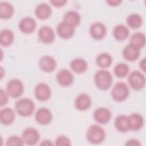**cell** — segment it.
<instances>
[{
	"instance_id": "1",
	"label": "cell",
	"mask_w": 146,
	"mask_h": 146,
	"mask_svg": "<svg viewBox=\"0 0 146 146\" xmlns=\"http://www.w3.org/2000/svg\"><path fill=\"white\" fill-rule=\"evenodd\" d=\"M113 78L112 74L108 70H98L94 75V82L96 86L101 90H107L112 85Z\"/></svg>"
},
{
	"instance_id": "2",
	"label": "cell",
	"mask_w": 146,
	"mask_h": 146,
	"mask_svg": "<svg viewBox=\"0 0 146 146\" xmlns=\"http://www.w3.org/2000/svg\"><path fill=\"white\" fill-rule=\"evenodd\" d=\"M15 109L20 116L28 117L33 113L35 110V103L29 98H22L15 102Z\"/></svg>"
},
{
	"instance_id": "3",
	"label": "cell",
	"mask_w": 146,
	"mask_h": 146,
	"mask_svg": "<svg viewBox=\"0 0 146 146\" xmlns=\"http://www.w3.org/2000/svg\"><path fill=\"white\" fill-rule=\"evenodd\" d=\"M86 138L92 144H100L106 138V132L103 128L96 124L90 126L87 131Z\"/></svg>"
},
{
	"instance_id": "4",
	"label": "cell",
	"mask_w": 146,
	"mask_h": 146,
	"mask_svg": "<svg viewBox=\"0 0 146 146\" xmlns=\"http://www.w3.org/2000/svg\"><path fill=\"white\" fill-rule=\"evenodd\" d=\"M129 88L124 82H120L115 84L111 91V96L117 102L125 100L129 95Z\"/></svg>"
},
{
	"instance_id": "5",
	"label": "cell",
	"mask_w": 146,
	"mask_h": 146,
	"mask_svg": "<svg viewBox=\"0 0 146 146\" xmlns=\"http://www.w3.org/2000/svg\"><path fill=\"white\" fill-rule=\"evenodd\" d=\"M6 92L9 96L17 98L23 92V84L18 79L14 78L9 80L6 85Z\"/></svg>"
},
{
	"instance_id": "6",
	"label": "cell",
	"mask_w": 146,
	"mask_h": 146,
	"mask_svg": "<svg viewBox=\"0 0 146 146\" xmlns=\"http://www.w3.org/2000/svg\"><path fill=\"white\" fill-rule=\"evenodd\" d=\"M128 81L129 84L133 90H140L145 86V78L140 71H133L129 74Z\"/></svg>"
},
{
	"instance_id": "7",
	"label": "cell",
	"mask_w": 146,
	"mask_h": 146,
	"mask_svg": "<svg viewBox=\"0 0 146 146\" xmlns=\"http://www.w3.org/2000/svg\"><path fill=\"white\" fill-rule=\"evenodd\" d=\"M22 138L25 144L29 145H33L39 142L40 134L35 128L29 127L25 129L22 132Z\"/></svg>"
},
{
	"instance_id": "8",
	"label": "cell",
	"mask_w": 146,
	"mask_h": 146,
	"mask_svg": "<svg viewBox=\"0 0 146 146\" xmlns=\"http://www.w3.org/2000/svg\"><path fill=\"white\" fill-rule=\"evenodd\" d=\"M34 94L38 100L43 102L48 100L50 98L51 90L47 84L41 82L35 86Z\"/></svg>"
},
{
	"instance_id": "9",
	"label": "cell",
	"mask_w": 146,
	"mask_h": 146,
	"mask_svg": "<svg viewBox=\"0 0 146 146\" xmlns=\"http://www.w3.org/2000/svg\"><path fill=\"white\" fill-rule=\"evenodd\" d=\"M107 32L106 26L102 22H94L90 27V34L91 37L95 40L103 39Z\"/></svg>"
},
{
	"instance_id": "10",
	"label": "cell",
	"mask_w": 146,
	"mask_h": 146,
	"mask_svg": "<svg viewBox=\"0 0 146 146\" xmlns=\"http://www.w3.org/2000/svg\"><path fill=\"white\" fill-rule=\"evenodd\" d=\"M35 119L41 125L48 124L52 119L51 112L47 108L42 107L37 110L35 114Z\"/></svg>"
},
{
	"instance_id": "11",
	"label": "cell",
	"mask_w": 146,
	"mask_h": 146,
	"mask_svg": "<svg viewBox=\"0 0 146 146\" xmlns=\"http://www.w3.org/2000/svg\"><path fill=\"white\" fill-rule=\"evenodd\" d=\"M93 117L96 122L100 124H106L111 120L112 113L106 108L100 107L94 111Z\"/></svg>"
},
{
	"instance_id": "12",
	"label": "cell",
	"mask_w": 146,
	"mask_h": 146,
	"mask_svg": "<svg viewBox=\"0 0 146 146\" xmlns=\"http://www.w3.org/2000/svg\"><path fill=\"white\" fill-rule=\"evenodd\" d=\"M38 36L41 42L50 44L55 39V33L53 29L48 26H42L38 31Z\"/></svg>"
},
{
	"instance_id": "13",
	"label": "cell",
	"mask_w": 146,
	"mask_h": 146,
	"mask_svg": "<svg viewBox=\"0 0 146 146\" xmlns=\"http://www.w3.org/2000/svg\"><path fill=\"white\" fill-rule=\"evenodd\" d=\"M91 105V99L86 93H82L78 95L75 100V108L79 111L87 110Z\"/></svg>"
},
{
	"instance_id": "14",
	"label": "cell",
	"mask_w": 146,
	"mask_h": 146,
	"mask_svg": "<svg viewBox=\"0 0 146 146\" xmlns=\"http://www.w3.org/2000/svg\"><path fill=\"white\" fill-rule=\"evenodd\" d=\"M36 27V23L35 19L30 17L23 18L19 22V27L20 30L25 34L33 33Z\"/></svg>"
},
{
	"instance_id": "15",
	"label": "cell",
	"mask_w": 146,
	"mask_h": 146,
	"mask_svg": "<svg viewBox=\"0 0 146 146\" xmlns=\"http://www.w3.org/2000/svg\"><path fill=\"white\" fill-rule=\"evenodd\" d=\"M39 66L43 71L47 72H51L55 70L56 62L52 56L45 55L39 59Z\"/></svg>"
},
{
	"instance_id": "16",
	"label": "cell",
	"mask_w": 146,
	"mask_h": 146,
	"mask_svg": "<svg viewBox=\"0 0 146 146\" xmlns=\"http://www.w3.org/2000/svg\"><path fill=\"white\" fill-rule=\"evenodd\" d=\"M56 80L60 85L63 87H67L73 83L74 76L69 70L62 69L58 72Z\"/></svg>"
},
{
	"instance_id": "17",
	"label": "cell",
	"mask_w": 146,
	"mask_h": 146,
	"mask_svg": "<svg viewBox=\"0 0 146 146\" xmlns=\"http://www.w3.org/2000/svg\"><path fill=\"white\" fill-rule=\"evenodd\" d=\"M56 31L59 36L63 39H69L74 34V27L62 21L56 27Z\"/></svg>"
},
{
	"instance_id": "18",
	"label": "cell",
	"mask_w": 146,
	"mask_h": 146,
	"mask_svg": "<svg viewBox=\"0 0 146 146\" xmlns=\"http://www.w3.org/2000/svg\"><path fill=\"white\" fill-rule=\"evenodd\" d=\"M15 119L14 111L9 107L2 108L0 111V121L3 125H8L12 124Z\"/></svg>"
},
{
	"instance_id": "19",
	"label": "cell",
	"mask_w": 146,
	"mask_h": 146,
	"mask_svg": "<svg viewBox=\"0 0 146 146\" xmlns=\"http://www.w3.org/2000/svg\"><path fill=\"white\" fill-rule=\"evenodd\" d=\"M52 10L49 5L46 3L38 4L35 9V14L39 19H46L50 17Z\"/></svg>"
},
{
	"instance_id": "20",
	"label": "cell",
	"mask_w": 146,
	"mask_h": 146,
	"mask_svg": "<svg viewBox=\"0 0 146 146\" xmlns=\"http://www.w3.org/2000/svg\"><path fill=\"white\" fill-rule=\"evenodd\" d=\"M140 50L131 44L127 45L123 50V56L125 59L129 62L136 60L140 56Z\"/></svg>"
},
{
	"instance_id": "21",
	"label": "cell",
	"mask_w": 146,
	"mask_h": 146,
	"mask_svg": "<svg viewBox=\"0 0 146 146\" xmlns=\"http://www.w3.org/2000/svg\"><path fill=\"white\" fill-rule=\"evenodd\" d=\"M129 130L139 131L144 125V119L139 113H134L128 116Z\"/></svg>"
},
{
	"instance_id": "22",
	"label": "cell",
	"mask_w": 146,
	"mask_h": 146,
	"mask_svg": "<svg viewBox=\"0 0 146 146\" xmlns=\"http://www.w3.org/2000/svg\"><path fill=\"white\" fill-rule=\"evenodd\" d=\"M81 21V17L79 13L76 11L70 10L65 13L63 16V21L75 27L79 25Z\"/></svg>"
},
{
	"instance_id": "23",
	"label": "cell",
	"mask_w": 146,
	"mask_h": 146,
	"mask_svg": "<svg viewBox=\"0 0 146 146\" xmlns=\"http://www.w3.org/2000/svg\"><path fill=\"white\" fill-rule=\"evenodd\" d=\"M129 35V31L128 27L122 24L116 25L113 30V35L118 41L125 40Z\"/></svg>"
},
{
	"instance_id": "24",
	"label": "cell",
	"mask_w": 146,
	"mask_h": 146,
	"mask_svg": "<svg viewBox=\"0 0 146 146\" xmlns=\"http://www.w3.org/2000/svg\"><path fill=\"white\" fill-rule=\"evenodd\" d=\"M114 125L116 129L121 132H126L129 130L128 117L125 115H118L115 119Z\"/></svg>"
},
{
	"instance_id": "25",
	"label": "cell",
	"mask_w": 146,
	"mask_h": 146,
	"mask_svg": "<svg viewBox=\"0 0 146 146\" xmlns=\"http://www.w3.org/2000/svg\"><path fill=\"white\" fill-rule=\"evenodd\" d=\"M129 44L140 50L145 44V36L140 32H136L132 34L129 39Z\"/></svg>"
},
{
	"instance_id": "26",
	"label": "cell",
	"mask_w": 146,
	"mask_h": 146,
	"mask_svg": "<svg viewBox=\"0 0 146 146\" xmlns=\"http://www.w3.org/2000/svg\"><path fill=\"white\" fill-rule=\"evenodd\" d=\"M71 68L78 74L84 72L88 67L87 62L82 58H75L70 63Z\"/></svg>"
},
{
	"instance_id": "27",
	"label": "cell",
	"mask_w": 146,
	"mask_h": 146,
	"mask_svg": "<svg viewBox=\"0 0 146 146\" xmlns=\"http://www.w3.org/2000/svg\"><path fill=\"white\" fill-rule=\"evenodd\" d=\"M14 14V7L8 2L2 1L0 2V17L3 19L11 18Z\"/></svg>"
},
{
	"instance_id": "28",
	"label": "cell",
	"mask_w": 146,
	"mask_h": 146,
	"mask_svg": "<svg viewBox=\"0 0 146 146\" xmlns=\"http://www.w3.org/2000/svg\"><path fill=\"white\" fill-rule=\"evenodd\" d=\"M14 35L9 29H3L0 34V44L1 46L7 47L12 44L14 41Z\"/></svg>"
},
{
	"instance_id": "29",
	"label": "cell",
	"mask_w": 146,
	"mask_h": 146,
	"mask_svg": "<svg viewBox=\"0 0 146 146\" xmlns=\"http://www.w3.org/2000/svg\"><path fill=\"white\" fill-rule=\"evenodd\" d=\"M96 62L100 67L107 68L111 65L112 58L110 54L107 52H102L97 56Z\"/></svg>"
},
{
	"instance_id": "30",
	"label": "cell",
	"mask_w": 146,
	"mask_h": 146,
	"mask_svg": "<svg viewBox=\"0 0 146 146\" xmlns=\"http://www.w3.org/2000/svg\"><path fill=\"white\" fill-rule=\"evenodd\" d=\"M127 23L130 27L135 29L141 26L143 19L139 14L132 13L129 14L127 17Z\"/></svg>"
},
{
	"instance_id": "31",
	"label": "cell",
	"mask_w": 146,
	"mask_h": 146,
	"mask_svg": "<svg viewBox=\"0 0 146 146\" xmlns=\"http://www.w3.org/2000/svg\"><path fill=\"white\" fill-rule=\"evenodd\" d=\"M129 71V66L124 63H117L113 69L115 75L118 78H124L126 76L128 75Z\"/></svg>"
},
{
	"instance_id": "32",
	"label": "cell",
	"mask_w": 146,
	"mask_h": 146,
	"mask_svg": "<svg viewBox=\"0 0 146 146\" xmlns=\"http://www.w3.org/2000/svg\"><path fill=\"white\" fill-rule=\"evenodd\" d=\"M24 144L23 140L22 138L19 136L14 135L9 137L6 141V145L13 146V145H23Z\"/></svg>"
},
{
	"instance_id": "33",
	"label": "cell",
	"mask_w": 146,
	"mask_h": 146,
	"mask_svg": "<svg viewBox=\"0 0 146 146\" xmlns=\"http://www.w3.org/2000/svg\"><path fill=\"white\" fill-rule=\"evenodd\" d=\"M55 145L58 146H67L71 145L70 140L65 136H59L55 140Z\"/></svg>"
},
{
	"instance_id": "34",
	"label": "cell",
	"mask_w": 146,
	"mask_h": 146,
	"mask_svg": "<svg viewBox=\"0 0 146 146\" xmlns=\"http://www.w3.org/2000/svg\"><path fill=\"white\" fill-rule=\"evenodd\" d=\"M8 96L7 92L3 89L0 90V105L3 106L6 104L8 102Z\"/></svg>"
},
{
	"instance_id": "35",
	"label": "cell",
	"mask_w": 146,
	"mask_h": 146,
	"mask_svg": "<svg viewBox=\"0 0 146 146\" xmlns=\"http://www.w3.org/2000/svg\"><path fill=\"white\" fill-rule=\"evenodd\" d=\"M50 2L52 4L53 6L59 7L64 6L67 1L65 0H52L50 1Z\"/></svg>"
},
{
	"instance_id": "36",
	"label": "cell",
	"mask_w": 146,
	"mask_h": 146,
	"mask_svg": "<svg viewBox=\"0 0 146 146\" xmlns=\"http://www.w3.org/2000/svg\"><path fill=\"white\" fill-rule=\"evenodd\" d=\"M140 143L139 141L135 139H131L127 141L125 145H140Z\"/></svg>"
},
{
	"instance_id": "37",
	"label": "cell",
	"mask_w": 146,
	"mask_h": 146,
	"mask_svg": "<svg viewBox=\"0 0 146 146\" xmlns=\"http://www.w3.org/2000/svg\"><path fill=\"white\" fill-rule=\"evenodd\" d=\"M121 2V0H110L107 1V3L111 6H116Z\"/></svg>"
},
{
	"instance_id": "38",
	"label": "cell",
	"mask_w": 146,
	"mask_h": 146,
	"mask_svg": "<svg viewBox=\"0 0 146 146\" xmlns=\"http://www.w3.org/2000/svg\"><path fill=\"white\" fill-rule=\"evenodd\" d=\"M140 67L143 71H145V58H143L140 62Z\"/></svg>"
},
{
	"instance_id": "39",
	"label": "cell",
	"mask_w": 146,
	"mask_h": 146,
	"mask_svg": "<svg viewBox=\"0 0 146 146\" xmlns=\"http://www.w3.org/2000/svg\"><path fill=\"white\" fill-rule=\"evenodd\" d=\"M53 144L51 143L50 140H44L42 141V142L40 143V145H52Z\"/></svg>"
}]
</instances>
